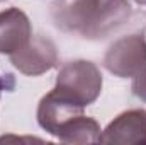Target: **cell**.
Segmentation results:
<instances>
[{
    "mask_svg": "<svg viewBox=\"0 0 146 145\" xmlns=\"http://www.w3.org/2000/svg\"><path fill=\"white\" fill-rule=\"evenodd\" d=\"M3 87H7V85H5V80H3V79L0 77V92L3 91Z\"/></svg>",
    "mask_w": 146,
    "mask_h": 145,
    "instance_id": "10",
    "label": "cell"
},
{
    "mask_svg": "<svg viewBox=\"0 0 146 145\" xmlns=\"http://www.w3.org/2000/svg\"><path fill=\"white\" fill-rule=\"evenodd\" d=\"M131 89H133V94H134L138 99L146 101V63H145V67L133 77V85H131Z\"/></svg>",
    "mask_w": 146,
    "mask_h": 145,
    "instance_id": "9",
    "label": "cell"
},
{
    "mask_svg": "<svg viewBox=\"0 0 146 145\" xmlns=\"http://www.w3.org/2000/svg\"><path fill=\"white\" fill-rule=\"evenodd\" d=\"M131 17L127 0H63L51 7L54 26L83 39H102Z\"/></svg>",
    "mask_w": 146,
    "mask_h": 145,
    "instance_id": "1",
    "label": "cell"
},
{
    "mask_svg": "<svg viewBox=\"0 0 146 145\" xmlns=\"http://www.w3.org/2000/svg\"><path fill=\"white\" fill-rule=\"evenodd\" d=\"M99 138H100L99 123L94 118L82 114L65 130V133L60 137V142L83 145V144H99Z\"/></svg>",
    "mask_w": 146,
    "mask_h": 145,
    "instance_id": "8",
    "label": "cell"
},
{
    "mask_svg": "<svg viewBox=\"0 0 146 145\" xmlns=\"http://www.w3.org/2000/svg\"><path fill=\"white\" fill-rule=\"evenodd\" d=\"M100 144H146V111L129 109L121 113L100 133Z\"/></svg>",
    "mask_w": 146,
    "mask_h": 145,
    "instance_id": "6",
    "label": "cell"
},
{
    "mask_svg": "<svg viewBox=\"0 0 146 145\" xmlns=\"http://www.w3.org/2000/svg\"><path fill=\"white\" fill-rule=\"evenodd\" d=\"M33 38L31 21L21 9L10 7L0 12V53L12 55L22 50Z\"/></svg>",
    "mask_w": 146,
    "mask_h": 145,
    "instance_id": "7",
    "label": "cell"
},
{
    "mask_svg": "<svg viewBox=\"0 0 146 145\" xmlns=\"http://www.w3.org/2000/svg\"><path fill=\"white\" fill-rule=\"evenodd\" d=\"M136 3H139V5H146V0H134Z\"/></svg>",
    "mask_w": 146,
    "mask_h": 145,
    "instance_id": "11",
    "label": "cell"
},
{
    "mask_svg": "<svg viewBox=\"0 0 146 145\" xmlns=\"http://www.w3.org/2000/svg\"><path fill=\"white\" fill-rule=\"evenodd\" d=\"M146 63V38L129 34L112 43L104 55V67L112 75L127 79L134 77Z\"/></svg>",
    "mask_w": 146,
    "mask_h": 145,
    "instance_id": "3",
    "label": "cell"
},
{
    "mask_svg": "<svg viewBox=\"0 0 146 145\" xmlns=\"http://www.w3.org/2000/svg\"><path fill=\"white\" fill-rule=\"evenodd\" d=\"M10 63L24 75H42L58 63L56 46L48 38L34 36L22 50L10 55Z\"/></svg>",
    "mask_w": 146,
    "mask_h": 145,
    "instance_id": "5",
    "label": "cell"
},
{
    "mask_svg": "<svg viewBox=\"0 0 146 145\" xmlns=\"http://www.w3.org/2000/svg\"><path fill=\"white\" fill-rule=\"evenodd\" d=\"M83 109L85 108L80 106L78 103L61 96L60 92H56L53 89L46 96H42V99L39 101L37 123L44 132H48L49 135H53L60 140V137L65 133V130L76 118H80L83 114Z\"/></svg>",
    "mask_w": 146,
    "mask_h": 145,
    "instance_id": "4",
    "label": "cell"
},
{
    "mask_svg": "<svg viewBox=\"0 0 146 145\" xmlns=\"http://www.w3.org/2000/svg\"><path fill=\"white\" fill-rule=\"evenodd\" d=\"M54 91L61 96L88 106L97 101L102 92V73L95 63L87 60H73L65 63L56 75Z\"/></svg>",
    "mask_w": 146,
    "mask_h": 145,
    "instance_id": "2",
    "label": "cell"
}]
</instances>
